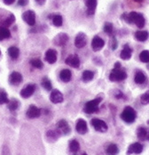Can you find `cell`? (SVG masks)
<instances>
[{"mask_svg":"<svg viewBox=\"0 0 149 155\" xmlns=\"http://www.w3.org/2000/svg\"><path fill=\"white\" fill-rule=\"evenodd\" d=\"M122 19H123L129 24H135L139 29H142L146 24V20L144 16L137 12H131L130 14H123L122 15Z\"/></svg>","mask_w":149,"mask_h":155,"instance_id":"6da1fadb","label":"cell"},{"mask_svg":"<svg viewBox=\"0 0 149 155\" xmlns=\"http://www.w3.org/2000/svg\"><path fill=\"white\" fill-rule=\"evenodd\" d=\"M127 78V73L124 70L122 69V65L119 62H116L114 69L111 71L110 75H109V79L111 81H116V82H119L122 81Z\"/></svg>","mask_w":149,"mask_h":155,"instance_id":"7a4b0ae2","label":"cell"},{"mask_svg":"<svg viewBox=\"0 0 149 155\" xmlns=\"http://www.w3.org/2000/svg\"><path fill=\"white\" fill-rule=\"evenodd\" d=\"M121 118L122 120L128 123V124H131V123H133L137 118V112L131 106H126L125 108L123 109L122 114H121Z\"/></svg>","mask_w":149,"mask_h":155,"instance_id":"3957f363","label":"cell"},{"mask_svg":"<svg viewBox=\"0 0 149 155\" xmlns=\"http://www.w3.org/2000/svg\"><path fill=\"white\" fill-rule=\"evenodd\" d=\"M101 101H102V97L99 96L93 100H90L89 102H87L84 107V112L87 114H92L94 112H97L99 110V105L101 103Z\"/></svg>","mask_w":149,"mask_h":155,"instance_id":"277c9868","label":"cell"},{"mask_svg":"<svg viewBox=\"0 0 149 155\" xmlns=\"http://www.w3.org/2000/svg\"><path fill=\"white\" fill-rule=\"evenodd\" d=\"M90 124L91 126L94 127V129L96 131H99V132H101V133H105L107 131V125L105 122L104 120H100V119H92L90 120Z\"/></svg>","mask_w":149,"mask_h":155,"instance_id":"5b68a950","label":"cell"},{"mask_svg":"<svg viewBox=\"0 0 149 155\" xmlns=\"http://www.w3.org/2000/svg\"><path fill=\"white\" fill-rule=\"evenodd\" d=\"M23 21L30 26H34L36 24V14L32 10H28L22 14Z\"/></svg>","mask_w":149,"mask_h":155,"instance_id":"8992f818","label":"cell"},{"mask_svg":"<svg viewBox=\"0 0 149 155\" xmlns=\"http://www.w3.org/2000/svg\"><path fill=\"white\" fill-rule=\"evenodd\" d=\"M57 130L60 135H68L71 132V128L68 123L65 120H61L57 123Z\"/></svg>","mask_w":149,"mask_h":155,"instance_id":"52a82bcc","label":"cell"},{"mask_svg":"<svg viewBox=\"0 0 149 155\" xmlns=\"http://www.w3.org/2000/svg\"><path fill=\"white\" fill-rule=\"evenodd\" d=\"M87 44V37L84 33L80 32L76 35L74 38V46L77 48H83Z\"/></svg>","mask_w":149,"mask_h":155,"instance_id":"ba28073f","label":"cell"},{"mask_svg":"<svg viewBox=\"0 0 149 155\" xmlns=\"http://www.w3.org/2000/svg\"><path fill=\"white\" fill-rule=\"evenodd\" d=\"M105 46V41L99 36H95L91 41V48L94 52L100 51Z\"/></svg>","mask_w":149,"mask_h":155,"instance_id":"9c48e42d","label":"cell"},{"mask_svg":"<svg viewBox=\"0 0 149 155\" xmlns=\"http://www.w3.org/2000/svg\"><path fill=\"white\" fill-rule=\"evenodd\" d=\"M143 152V145L140 143H132L129 147L128 150L126 152V154L131 155V154H139Z\"/></svg>","mask_w":149,"mask_h":155,"instance_id":"30bf717a","label":"cell"},{"mask_svg":"<svg viewBox=\"0 0 149 155\" xmlns=\"http://www.w3.org/2000/svg\"><path fill=\"white\" fill-rule=\"evenodd\" d=\"M75 130L80 135L86 134L87 131H88V126H87L86 121L84 120H83V119H79L76 121V124H75Z\"/></svg>","mask_w":149,"mask_h":155,"instance_id":"8fae6325","label":"cell"},{"mask_svg":"<svg viewBox=\"0 0 149 155\" xmlns=\"http://www.w3.org/2000/svg\"><path fill=\"white\" fill-rule=\"evenodd\" d=\"M63 94L58 89H53L52 90L50 94V100L53 104H60L63 102Z\"/></svg>","mask_w":149,"mask_h":155,"instance_id":"7c38bea8","label":"cell"},{"mask_svg":"<svg viewBox=\"0 0 149 155\" xmlns=\"http://www.w3.org/2000/svg\"><path fill=\"white\" fill-rule=\"evenodd\" d=\"M23 80V77L22 75L18 72V71H14L10 74L9 76V83L11 85H14V86H18L20 85Z\"/></svg>","mask_w":149,"mask_h":155,"instance_id":"4fadbf2b","label":"cell"},{"mask_svg":"<svg viewBox=\"0 0 149 155\" xmlns=\"http://www.w3.org/2000/svg\"><path fill=\"white\" fill-rule=\"evenodd\" d=\"M66 63L70 67L78 69L80 67V59L77 54H70L69 56L67 57Z\"/></svg>","mask_w":149,"mask_h":155,"instance_id":"5bb4252c","label":"cell"},{"mask_svg":"<svg viewBox=\"0 0 149 155\" xmlns=\"http://www.w3.org/2000/svg\"><path fill=\"white\" fill-rule=\"evenodd\" d=\"M35 90H36V86L34 85V84H29V85H27L21 91V97H23V98H29L30 97L34 92H35Z\"/></svg>","mask_w":149,"mask_h":155,"instance_id":"9a60e30c","label":"cell"},{"mask_svg":"<svg viewBox=\"0 0 149 155\" xmlns=\"http://www.w3.org/2000/svg\"><path fill=\"white\" fill-rule=\"evenodd\" d=\"M40 115H41V110L35 105L30 106V108L28 109V110L26 112V116L29 119H36V118L40 117Z\"/></svg>","mask_w":149,"mask_h":155,"instance_id":"2e32d148","label":"cell"},{"mask_svg":"<svg viewBox=\"0 0 149 155\" xmlns=\"http://www.w3.org/2000/svg\"><path fill=\"white\" fill-rule=\"evenodd\" d=\"M45 61L51 64L55 63L57 61V51L54 49H48L45 53Z\"/></svg>","mask_w":149,"mask_h":155,"instance_id":"e0dca14e","label":"cell"},{"mask_svg":"<svg viewBox=\"0 0 149 155\" xmlns=\"http://www.w3.org/2000/svg\"><path fill=\"white\" fill-rule=\"evenodd\" d=\"M68 41V36L66 33H60L54 38V44L59 47L65 46Z\"/></svg>","mask_w":149,"mask_h":155,"instance_id":"ac0fdd59","label":"cell"},{"mask_svg":"<svg viewBox=\"0 0 149 155\" xmlns=\"http://www.w3.org/2000/svg\"><path fill=\"white\" fill-rule=\"evenodd\" d=\"M85 5L87 7L86 13L88 15H93L97 8V0H85Z\"/></svg>","mask_w":149,"mask_h":155,"instance_id":"d6986e66","label":"cell"},{"mask_svg":"<svg viewBox=\"0 0 149 155\" xmlns=\"http://www.w3.org/2000/svg\"><path fill=\"white\" fill-rule=\"evenodd\" d=\"M132 55V49L129 47L128 45H125L123 47V49L122 50L121 54H120L121 59H122V60H129V59H131Z\"/></svg>","mask_w":149,"mask_h":155,"instance_id":"ffe728a7","label":"cell"},{"mask_svg":"<svg viewBox=\"0 0 149 155\" xmlns=\"http://www.w3.org/2000/svg\"><path fill=\"white\" fill-rule=\"evenodd\" d=\"M71 78H72V73L71 71L68 69H64L60 72V78L62 82L68 83L71 80Z\"/></svg>","mask_w":149,"mask_h":155,"instance_id":"44dd1931","label":"cell"},{"mask_svg":"<svg viewBox=\"0 0 149 155\" xmlns=\"http://www.w3.org/2000/svg\"><path fill=\"white\" fill-rule=\"evenodd\" d=\"M149 37V33L147 31H138L135 33V38L138 41L144 42L147 40Z\"/></svg>","mask_w":149,"mask_h":155,"instance_id":"7402d4cb","label":"cell"},{"mask_svg":"<svg viewBox=\"0 0 149 155\" xmlns=\"http://www.w3.org/2000/svg\"><path fill=\"white\" fill-rule=\"evenodd\" d=\"M146 80H147V77H146V75H145V73L143 71H138L135 73V83H137V84H143V83H145Z\"/></svg>","mask_w":149,"mask_h":155,"instance_id":"603a6c76","label":"cell"},{"mask_svg":"<svg viewBox=\"0 0 149 155\" xmlns=\"http://www.w3.org/2000/svg\"><path fill=\"white\" fill-rule=\"evenodd\" d=\"M15 21V16L14 15H10L7 18H5L4 21H1L0 27H5V28H8L9 26H11Z\"/></svg>","mask_w":149,"mask_h":155,"instance_id":"cb8c5ba5","label":"cell"},{"mask_svg":"<svg viewBox=\"0 0 149 155\" xmlns=\"http://www.w3.org/2000/svg\"><path fill=\"white\" fill-rule=\"evenodd\" d=\"M60 136V134L58 132L57 129H56V130H49V131H47V133H46V137H47V139L49 140V141H51V142L56 141V140L59 138Z\"/></svg>","mask_w":149,"mask_h":155,"instance_id":"d4e9b609","label":"cell"},{"mask_svg":"<svg viewBox=\"0 0 149 155\" xmlns=\"http://www.w3.org/2000/svg\"><path fill=\"white\" fill-rule=\"evenodd\" d=\"M147 132L148 130H147L145 127H139L137 130V136L138 138L141 141H146L147 140Z\"/></svg>","mask_w":149,"mask_h":155,"instance_id":"484cf974","label":"cell"},{"mask_svg":"<svg viewBox=\"0 0 149 155\" xmlns=\"http://www.w3.org/2000/svg\"><path fill=\"white\" fill-rule=\"evenodd\" d=\"M107 155H117L119 153V148L116 143H110L106 150Z\"/></svg>","mask_w":149,"mask_h":155,"instance_id":"4316f807","label":"cell"},{"mask_svg":"<svg viewBox=\"0 0 149 155\" xmlns=\"http://www.w3.org/2000/svg\"><path fill=\"white\" fill-rule=\"evenodd\" d=\"M68 146H69V151L72 153H74V154H75L80 150V144H79L78 141H76L75 139L71 140L69 142V145Z\"/></svg>","mask_w":149,"mask_h":155,"instance_id":"83f0119b","label":"cell"},{"mask_svg":"<svg viewBox=\"0 0 149 155\" xmlns=\"http://www.w3.org/2000/svg\"><path fill=\"white\" fill-rule=\"evenodd\" d=\"M8 54L12 59L16 60V59H18L19 55H20V50L18 47H9L8 48Z\"/></svg>","mask_w":149,"mask_h":155,"instance_id":"f1b7e54d","label":"cell"},{"mask_svg":"<svg viewBox=\"0 0 149 155\" xmlns=\"http://www.w3.org/2000/svg\"><path fill=\"white\" fill-rule=\"evenodd\" d=\"M11 37V32L8 30V28L0 27V41L9 38Z\"/></svg>","mask_w":149,"mask_h":155,"instance_id":"f546056e","label":"cell"},{"mask_svg":"<svg viewBox=\"0 0 149 155\" xmlns=\"http://www.w3.org/2000/svg\"><path fill=\"white\" fill-rule=\"evenodd\" d=\"M94 78V73L91 71H84L82 74V79L84 82H89Z\"/></svg>","mask_w":149,"mask_h":155,"instance_id":"4dcf8cb0","label":"cell"},{"mask_svg":"<svg viewBox=\"0 0 149 155\" xmlns=\"http://www.w3.org/2000/svg\"><path fill=\"white\" fill-rule=\"evenodd\" d=\"M8 102H9V99H8L7 93L5 91V89L0 88V104H8Z\"/></svg>","mask_w":149,"mask_h":155,"instance_id":"1f68e13d","label":"cell"},{"mask_svg":"<svg viewBox=\"0 0 149 155\" xmlns=\"http://www.w3.org/2000/svg\"><path fill=\"white\" fill-rule=\"evenodd\" d=\"M8 109L11 110V111H14L16 110L18 107H19V105H20V103H19V101L17 100V99H12V100H10L9 102H8Z\"/></svg>","mask_w":149,"mask_h":155,"instance_id":"d6a6232c","label":"cell"},{"mask_svg":"<svg viewBox=\"0 0 149 155\" xmlns=\"http://www.w3.org/2000/svg\"><path fill=\"white\" fill-rule=\"evenodd\" d=\"M103 31L104 32L108 35V36H113V33H114V27H113V24L111 22H106L104 25V28H103Z\"/></svg>","mask_w":149,"mask_h":155,"instance_id":"836d02e7","label":"cell"},{"mask_svg":"<svg viewBox=\"0 0 149 155\" xmlns=\"http://www.w3.org/2000/svg\"><path fill=\"white\" fill-rule=\"evenodd\" d=\"M139 60L140 62L144 63H148L149 62V51L148 50H144L139 54Z\"/></svg>","mask_w":149,"mask_h":155,"instance_id":"e575fe53","label":"cell"},{"mask_svg":"<svg viewBox=\"0 0 149 155\" xmlns=\"http://www.w3.org/2000/svg\"><path fill=\"white\" fill-rule=\"evenodd\" d=\"M52 23L56 27H60L63 24V18L60 15H55L52 17Z\"/></svg>","mask_w":149,"mask_h":155,"instance_id":"d590c367","label":"cell"},{"mask_svg":"<svg viewBox=\"0 0 149 155\" xmlns=\"http://www.w3.org/2000/svg\"><path fill=\"white\" fill-rule=\"evenodd\" d=\"M30 64H31L32 67H34V68H36V69H42L43 66H44L43 62H42L40 59H38V58L32 59V60L30 61Z\"/></svg>","mask_w":149,"mask_h":155,"instance_id":"8d00e7d4","label":"cell"},{"mask_svg":"<svg viewBox=\"0 0 149 155\" xmlns=\"http://www.w3.org/2000/svg\"><path fill=\"white\" fill-rule=\"evenodd\" d=\"M42 87L45 88V90H47V91L52 90V82H51V80H49L47 78H45L42 80Z\"/></svg>","mask_w":149,"mask_h":155,"instance_id":"74e56055","label":"cell"},{"mask_svg":"<svg viewBox=\"0 0 149 155\" xmlns=\"http://www.w3.org/2000/svg\"><path fill=\"white\" fill-rule=\"evenodd\" d=\"M140 100H141V103L143 104H149V92H147V93H145L144 94H142L141 97H140Z\"/></svg>","mask_w":149,"mask_h":155,"instance_id":"f35d334b","label":"cell"},{"mask_svg":"<svg viewBox=\"0 0 149 155\" xmlns=\"http://www.w3.org/2000/svg\"><path fill=\"white\" fill-rule=\"evenodd\" d=\"M117 47H118V42H117L116 38L113 36L112 40H111V48H112V50H116Z\"/></svg>","mask_w":149,"mask_h":155,"instance_id":"ab89813d","label":"cell"},{"mask_svg":"<svg viewBox=\"0 0 149 155\" xmlns=\"http://www.w3.org/2000/svg\"><path fill=\"white\" fill-rule=\"evenodd\" d=\"M1 155H11L10 150H9V147H8L7 145H4V146H3V149H2V154Z\"/></svg>","mask_w":149,"mask_h":155,"instance_id":"60d3db41","label":"cell"},{"mask_svg":"<svg viewBox=\"0 0 149 155\" xmlns=\"http://www.w3.org/2000/svg\"><path fill=\"white\" fill-rule=\"evenodd\" d=\"M29 3V0H18V5L20 6H25Z\"/></svg>","mask_w":149,"mask_h":155,"instance_id":"b9f144b4","label":"cell"},{"mask_svg":"<svg viewBox=\"0 0 149 155\" xmlns=\"http://www.w3.org/2000/svg\"><path fill=\"white\" fill-rule=\"evenodd\" d=\"M116 97L117 99H121V98L123 97V94L122 93L121 91H117L116 94Z\"/></svg>","mask_w":149,"mask_h":155,"instance_id":"7bdbcfd3","label":"cell"},{"mask_svg":"<svg viewBox=\"0 0 149 155\" xmlns=\"http://www.w3.org/2000/svg\"><path fill=\"white\" fill-rule=\"evenodd\" d=\"M3 1H4V3H5V5H12V4H14V3L15 0H3Z\"/></svg>","mask_w":149,"mask_h":155,"instance_id":"ee69618b","label":"cell"},{"mask_svg":"<svg viewBox=\"0 0 149 155\" xmlns=\"http://www.w3.org/2000/svg\"><path fill=\"white\" fill-rule=\"evenodd\" d=\"M35 1H36L38 5H44L46 0H35Z\"/></svg>","mask_w":149,"mask_h":155,"instance_id":"f6af8a7d","label":"cell"},{"mask_svg":"<svg viewBox=\"0 0 149 155\" xmlns=\"http://www.w3.org/2000/svg\"><path fill=\"white\" fill-rule=\"evenodd\" d=\"M135 2H137V3H143L144 2V0H133Z\"/></svg>","mask_w":149,"mask_h":155,"instance_id":"bcb514c9","label":"cell"},{"mask_svg":"<svg viewBox=\"0 0 149 155\" xmlns=\"http://www.w3.org/2000/svg\"><path fill=\"white\" fill-rule=\"evenodd\" d=\"M147 141H149V130H148V132H147Z\"/></svg>","mask_w":149,"mask_h":155,"instance_id":"7dc6e473","label":"cell"},{"mask_svg":"<svg viewBox=\"0 0 149 155\" xmlns=\"http://www.w3.org/2000/svg\"><path fill=\"white\" fill-rule=\"evenodd\" d=\"M82 155H88V154H87V153H84Z\"/></svg>","mask_w":149,"mask_h":155,"instance_id":"c3c4849f","label":"cell"},{"mask_svg":"<svg viewBox=\"0 0 149 155\" xmlns=\"http://www.w3.org/2000/svg\"><path fill=\"white\" fill-rule=\"evenodd\" d=\"M147 124H148V125H149V120H148V121H147Z\"/></svg>","mask_w":149,"mask_h":155,"instance_id":"681fc988","label":"cell"},{"mask_svg":"<svg viewBox=\"0 0 149 155\" xmlns=\"http://www.w3.org/2000/svg\"><path fill=\"white\" fill-rule=\"evenodd\" d=\"M0 54H1V51H0Z\"/></svg>","mask_w":149,"mask_h":155,"instance_id":"f907efd6","label":"cell"},{"mask_svg":"<svg viewBox=\"0 0 149 155\" xmlns=\"http://www.w3.org/2000/svg\"><path fill=\"white\" fill-rule=\"evenodd\" d=\"M148 68H149V64H148Z\"/></svg>","mask_w":149,"mask_h":155,"instance_id":"816d5d0a","label":"cell"}]
</instances>
